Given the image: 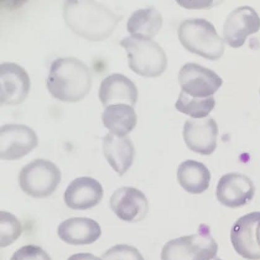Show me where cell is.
<instances>
[{
  "mask_svg": "<svg viewBox=\"0 0 260 260\" xmlns=\"http://www.w3.org/2000/svg\"><path fill=\"white\" fill-rule=\"evenodd\" d=\"M65 23L76 35L90 41L109 38L123 19L100 3L90 0H69L64 2Z\"/></svg>",
  "mask_w": 260,
  "mask_h": 260,
  "instance_id": "obj_1",
  "label": "cell"
},
{
  "mask_svg": "<svg viewBox=\"0 0 260 260\" xmlns=\"http://www.w3.org/2000/svg\"><path fill=\"white\" fill-rule=\"evenodd\" d=\"M46 84L53 98L64 103H76L83 100L91 89V72L77 58H59L50 65Z\"/></svg>",
  "mask_w": 260,
  "mask_h": 260,
  "instance_id": "obj_2",
  "label": "cell"
},
{
  "mask_svg": "<svg viewBox=\"0 0 260 260\" xmlns=\"http://www.w3.org/2000/svg\"><path fill=\"white\" fill-rule=\"evenodd\" d=\"M178 36L186 50L208 60H218L224 54V41L217 35L214 25L205 19L183 21L179 25Z\"/></svg>",
  "mask_w": 260,
  "mask_h": 260,
  "instance_id": "obj_3",
  "label": "cell"
},
{
  "mask_svg": "<svg viewBox=\"0 0 260 260\" xmlns=\"http://www.w3.org/2000/svg\"><path fill=\"white\" fill-rule=\"evenodd\" d=\"M120 44L126 51L129 69L138 75L155 78L165 72L168 58L157 42L129 36L121 40Z\"/></svg>",
  "mask_w": 260,
  "mask_h": 260,
  "instance_id": "obj_4",
  "label": "cell"
},
{
  "mask_svg": "<svg viewBox=\"0 0 260 260\" xmlns=\"http://www.w3.org/2000/svg\"><path fill=\"white\" fill-rule=\"evenodd\" d=\"M218 245L211 236L210 228L200 224L197 234L179 237L167 242L161 251V260H211L215 258Z\"/></svg>",
  "mask_w": 260,
  "mask_h": 260,
  "instance_id": "obj_5",
  "label": "cell"
},
{
  "mask_svg": "<svg viewBox=\"0 0 260 260\" xmlns=\"http://www.w3.org/2000/svg\"><path fill=\"white\" fill-rule=\"evenodd\" d=\"M61 173L52 161L38 159L25 166L19 175V184L24 193L35 199L53 193L60 184Z\"/></svg>",
  "mask_w": 260,
  "mask_h": 260,
  "instance_id": "obj_6",
  "label": "cell"
},
{
  "mask_svg": "<svg viewBox=\"0 0 260 260\" xmlns=\"http://www.w3.org/2000/svg\"><path fill=\"white\" fill-rule=\"evenodd\" d=\"M39 145L38 135L29 126L22 124H7L0 128V158L20 159Z\"/></svg>",
  "mask_w": 260,
  "mask_h": 260,
  "instance_id": "obj_7",
  "label": "cell"
},
{
  "mask_svg": "<svg viewBox=\"0 0 260 260\" xmlns=\"http://www.w3.org/2000/svg\"><path fill=\"white\" fill-rule=\"evenodd\" d=\"M179 81L182 91L201 99L211 97L223 84L214 71L194 63H186L180 69Z\"/></svg>",
  "mask_w": 260,
  "mask_h": 260,
  "instance_id": "obj_8",
  "label": "cell"
},
{
  "mask_svg": "<svg viewBox=\"0 0 260 260\" xmlns=\"http://www.w3.org/2000/svg\"><path fill=\"white\" fill-rule=\"evenodd\" d=\"M29 75L24 68L11 62L0 64V101L5 105H18L30 89Z\"/></svg>",
  "mask_w": 260,
  "mask_h": 260,
  "instance_id": "obj_9",
  "label": "cell"
},
{
  "mask_svg": "<svg viewBox=\"0 0 260 260\" xmlns=\"http://www.w3.org/2000/svg\"><path fill=\"white\" fill-rule=\"evenodd\" d=\"M260 18L253 8L244 6L236 8L229 15L223 27L224 41L230 47L240 48L248 36L258 32Z\"/></svg>",
  "mask_w": 260,
  "mask_h": 260,
  "instance_id": "obj_10",
  "label": "cell"
},
{
  "mask_svg": "<svg viewBox=\"0 0 260 260\" xmlns=\"http://www.w3.org/2000/svg\"><path fill=\"white\" fill-rule=\"evenodd\" d=\"M218 126L210 117L189 118L183 127V139L188 148L200 154H213L217 148Z\"/></svg>",
  "mask_w": 260,
  "mask_h": 260,
  "instance_id": "obj_11",
  "label": "cell"
},
{
  "mask_svg": "<svg viewBox=\"0 0 260 260\" xmlns=\"http://www.w3.org/2000/svg\"><path fill=\"white\" fill-rule=\"evenodd\" d=\"M110 206L118 218L128 222L141 221L149 211L146 195L130 186H123L115 190L110 197Z\"/></svg>",
  "mask_w": 260,
  "mask_h": 260,
  "instance_id": "obj_12",
  "label": "cell"
},
{
  "mask_svg": "<svg viewBox=\"0 0 260 260\" xmlns=\"http://www.w3.org/2000/svg\"><path fill=\"white\" fill-rule=\"evenodd\" d=\"M255 186L252 180L242 174L229 173L220 178L216 196L222 205L236 208L248 204L253 199Z\"/></svg>",
  "mask_w": 260,
  "mask_h": 260,
  "instance_id": "obj_13",
  "label": "cell"
},
{
  "mask_svg": "<svg viewBox=\"0 0 260 260\" xmlns=\"http://www.w3.org/2000/svg\"><path fill=\"white\" fill-rule=\"evenodd\" d=\"M259 220L260 212H252L240 217L232 227V244L236 252L245 259H260V248L256 239Z\"/></svg>",
  "mask_w": 260,
  "mask_h": 260,
  "instance_id": "obj_14",
  "label": "cell"
},
{
  "mask_svg": "<svg viewBox=\"0 0 260 260\" xmlns=\"http://www.w3.org/2000/svg\"><path fill=\"white\" fill-rule=\"evenodd\" d=\"M103 186L90 177H79L68 186L64 201L68 207L74 210H86L94 208L103 200Z\"/></svg>",
  "mask_w": 260,
  "mask_h": 260,
  "instance_id": "obj_15",
  "label": "cell"
},
{
  "mask_svg": "<svg viewBox=\"0 0 260 260\" xmlns=\"http://www.w3.org/2000/svg\"><path fill=\"white\" fill-rule=\"evenodd\" d=\"M138 92L134 82L120 73H114L102 81L99 98L105 108L116 104H126L135 107Z\"/></svg>",
  "mask_w": 260,
  "mask_h": 260,
  "instance_id": "obj_16",
  "label": "cell"
},
{
  "mask_svg": "<svg viewBox=\"0 0 260 260\" xmlns=\"http://www.w3.org/2000/svg\"><path fill=\"white\" fill-rule=\"evenodd\" d=\"M58 234L61 240L73 245L92 244L102 235L101 226L88 217H73L58 226Z\"/></svg>",
  "mask_w": 260,
  "mask_h": 260,
  "instance_id": "obj_17",
  "label": "cell"
},
{
  "mask_svg": "<svg viewBox=\"0 0 260 260\" xmlns=\"http://www.w3.org/2000/svg\"><path fill=\"white\" fill-rule=\"evenodd\" d=\"M104 155L113 169L123 176L134 163L135 149L128 137H119L112 134L103 138Z\"/></svg>",
  "mask_w": 260,
  "mask_h": 260,
  "instance_id": "obj_18",
  "label": "cell"
},
{
  "mask_svg": "<svg viewBox=\"0 0 260 260\" xmlns=\"http://www.w3.org/2000/svg\"><path fill=\"white\" fill-rule=\"evenodd\" d=\"M211 173L203 163L186 160L177 169V179L186 191L191 194H201L209 188Z\"/></svg>",
  "mask_w": 260,
  "mask_h": 260,
  "instance_id": "obj_19",
  "label": "cell"
},
{
  "mask_svg": "<svg viewBox=\"0 0 260 260\" xmlns=\"http://www.w3.org/2000/svg\"><path fill=\"white\" fill-rule=\"evenodd\" d=\"M102 118L110 134L119 137H126L137 124V115L134 107L126 104H116L106 107Z\"/></svg>",
  "mask_w": 260,
  "mask_h": 260,
  "instance_id": "obj_20",
  "label": "cell"
},
{
  "mask_svg": "<svg viewBox=\"0 0 260 260\" xmlns=\"http://www.w3.org/2000/svg\"><path fill=\"white\" fill-rule=\"evenodd\" d=\"M163 19L154 8L135 11L127 22V30L134 38L152 39L159 32Z\"/></svg>",
  "mask_w": 260,
  "mask_h": 260,
  "instance_id": "obj_21",
  "label": "cell"
},
{
  "mask_svg": "<svg viewBox=\"0 0 260 260\" xmlns=\"http://www.w3.org/2000/svg\"><path fill=\"white\" fill-rule=\"evenodd\" d=\"M215 105L213 96L204 99L193 98L181 90L175 106L180 112L192 118H203L210 114Z\"/></svg>",
  "mask_w": 260,
  "mask_h": 260,
  "instance_id": "obj_22",
  "label": "cell"
},
{
  "mask_svg": "<svg viewBox=\"0 0 260 260\" xmlns=\"http://www.w3.org/2000/svg\"><path fill=\"white\" fill-rule=\"evenodd\" d=\"M22 233L21 222L13 214L0 212V245L2 248L12 244Z\"/></svg>",
  "mask_w": 260,
  "mask_h": 260,
  "instance_id": "obj_23",
  "label": "cell"
},
{
  "mask_svg": "<svg viewBox=\"0 0 260 260\" xmlns=\"http://www.w3.org/2000/svg\"><path fill=\"white\" fill-rule=\"evenodd\" d=\"M103 260H145L137 248L126 244L114 246L101 256Z\"/></svg>",
  "mask_w": 260,
  "mask_h": 260,
  "instance_id": "obj_24",
  "label": "cell"
},
{
  "mask_svg": "<svg viewBox=\"0 0 260 260\" xmlns=\"http://www.w3.org/2000/svg\"><path fill=\"white\" fill-rule=\"evenodd\" d=\"M10 260H52L49 254L39 246L25 245L13 254Z\"/></svg>",
  "mask_w": 260,
  "mask_h": 260,
  "instance_id": "obj_25",
  "label": "cell"
},
{
  "mask_svg": "<svg viewBox=\"0 0 260 260\" xmlns=\"http://www.w3.org/2000/svg\"><path fill=\"white\" fill-rule=\"evenodd\" d=\"M68 260H103L89 253L75 254L69 257Z\"/></svg>",
  "mask_w": 260,
  "mask_h": 260,
  "instance_id": "obj_26",
  "label": "cell"
},
{
  "mask_svg": "<svg viewBox=\"0 0 260 260\" xmlns=\"http://www.w3.org/2000/svg\"><path fill=\"white\" fill-rule=\"evenodd\" d=\"M256 239L257 244H258L259 247L260 248V220H259L258 225H257V227L256 229Z\"/></svg>",
  "mask_w": 260,
  "mask_h": 260,
  "instance_id": "obj_27",
  "label": "cell"
},
{
  "mask_svg": "<svg viewBox=\"0 0 260 260\" xmlns=\"http://www.w3.org/2000/svg\"><path fill=\"white\" fill-rule=\"evenodd\" d=\"M214 260H222V259H220L219 258H214Z\"/></svg>",
  "mask_w": 260,
  "mask_h": 260,
  "instance_id": "obj_28",
  "label": "cell"
},
{
  "mask_svg": "<svg viewBox=\"0 0 260 260\" xmlns=\"http://www.w3.org/2000/svg\"><path fill=\"white\" fill-rule=\"evenodd\" d=\"M259 94H260V89H259Z\"/></svg>",
  "mask_w": 260,
  "mask_h": 260,
  "instance_id": "obj_29",
  "label": "cell"
}]
</instances>
